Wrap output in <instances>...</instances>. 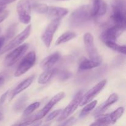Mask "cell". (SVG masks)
Masks as SVG:
<instances>
[{
	"label": "cell",
	"instance_id": "obj_1",
	"mask_svg": "<svg viewBox=\"0 0 126 126\" xmlns=\"http://www.w3.org/2000/svg\"><path fill=\"white\" fill-rule=\"evenodd\" d=\"M92 18V7L89 5H82L78 7L69 17V25L73 28L83 27Z\"/></svg>",
	"mask_w": 126,
	"mask_h": 126
},
{
	"label": "cell",
	"instance_id": "obj_2",
	"mask_svg": "<svg viewBox=\"0 0 126 126\" xmlns=\"http://www.w3.org/2000/svg\"><path fill=\"white\" fill-rule=\"evenodd\" d=\"M111 20L113 25L126 28V3L124 0H114L112 4Z\"/></svg>",
	"mask_w": 126,
	"mask_h": 126
},
{
	"label": "cell",
	"instance_id": "obj_3",
	"mask_svg": "<svg viewBox=\"0 0 126 126\" xmlns=\"http://www.w3.org/2000/svg\"><path fill=\"white\" fill-rule=\"evenodd\" d=\"M83 94V91H80L75 95L73 99L63 110H62L61 113L58 116H59V118H57L58 121H63L65 120L75 111L78 107L79 105Z\"/></svg>",
	"mask_w": 126,
	"mask_h": 126
},
{
	"label": "cell",
	"instance_id": "obj_4",
	"mask_svg": "<svg viewBox=\"0 0 126 126\" xmlns=\"http://www.w3.org/2000/svg\"><path fill=\"white\" fill-rule=\"evenodd\" d=\"M85 49L90 59L101 62L102 57L98 53L97 47L94 44V39L92 34L90 33H85L83 37Z\"/></svg>",
	"mask_w": 126,
	"mask_h": 126
},
{
	"label": "cell",
	"instance_id": "obj_5",
	"mask_svg": "<svg viewBox=\"0 0 126 126\" xmlns=\"http://www.w3.org/2000/svg\"><path fill=\"white\" fill-rule=\"evenodd\" d=\"M36 62V54L34 51H31L27 54L18 65L14 73L15 77H18L24 75L32 67Z\"/></svg>",
	"mask_w": 126,
	"mask_h": 126
},
{
	"label": "cell",
	"instance_id": "obj_6",
	"mask_svg": "<svg viewBox=\"0 0 126 126\" xmlns=\"http://www.w3.org/2000/svg\"><path fill=\"white\" fill-rule=\"evenodd\" d=\"M31 32H32V25H28L23 30V31H22L17 36H16L14 39H12L2 49V50L1 51V54H4V53L6 52L7 51H9L11 49H14V48L17 47L18 46L20 45L22 43H23L29 37Z\"/></svg>",
	"mask_w": 126,
	"mask_h": 126
},
{
	"label": "cell",
	"instance_id": "obj_7",
	"mask_svg": "<svg viewBox=\"0 0 126 126\" xmlns=\"http://www.w3.org/2000/svg\"><path fill=\"white\" fill-rule=\"evenodd\" d=\"M32 6L28 0H20L17 4V12L19 21L24 24H28L31 21Z\"/></svg>",
	"mask_w": 126,
	"mask_h": 126
},
{
	"label": "cell",
	"instance_id": "obj_8",
	"mask_svg": "<svg viewBox=\"0 0 126 126\" xmlns=\"http://www.w3.org/2000/svg\"><path fill=\"white\" fill-rule=\"evenodd\" d=\"M28 49V44H23L15 48L5 58L4 61V64L5 66L9 67L17 62V61L25 54Z\"/></svg>",
	"mask_w": 126,
	"mask_h": 126
},
{
	"label": "cell",
	"instance_id": "obj_9",
	"mask_svg": "<svg viewBox=\"0 0 126 126\" xmlns=\"http://www.w3.org/2000/svg\"><path fill=\"white\" fill-rule=\"evenodd\" d=\"M125 27L113 25L107 28L100 35V39L103 43L107 41L115 42L125 31Z\"/></svg>",
	"mask_w": 126,
	"mask_h": 126
},
{
	"label": "cell",
	"instance_id": "obj_10",
	"mask_svg": "<svg viewBox=\"0 0 126 126\" xmlns=\"http://www.w3.org/2000/svg\"><path fill=\"white\" fill-rule=\"evenodd\" d=\"M61 19H54L47 25L41 35V40L44 45L49 48L50 46L54 34L60 24Z\"/></svg>",
	"mask_w": 126,
	"mask_h": 126
},
{
	"label": "cell",
	"instance_id": "obj_11",
	"mask_svg": "<svg viewBox=\"0 0 126 126\" xmlns=\"http://www.w3.org/2000/svg\"><path fill=\"white\" fill-rule=\"evenodd\" d=\"M64 97H65V93L63 92H60L58 93L57 94L55 95H54L49 100V102L46 105L45 107L43 109L41 110L37 114L33 116V120L35 121L39 120V119L44 118L50 111V110L54 107V106L57 103H59L62 99L64 98Z\"/></svg>",
	"mask_w": 126,
	"mask_h": 126
},
{
	"label": "cell",
	"instance_id": "obj_12",
	"mask_svg": "<svg viewBox=\"0 0 126 126\" xmlns=\"http://www.w3.org/2000/svg\"><path fill=\"white\" fill-rule=\"evenodd\" d=\"M107 80L103 79L102 81L98 82V84L94 86L92 89L87 91L85 94H83L81 102L79 103L80 106H84L89 102L93 100L94 98L103 89L105 85L107 84Z\"/></svg>",
	"mask_w": 126,
	"mask_h": 126
},
{
	"label": "cell",
	"instance_id": "obj_13",
	"mask_svg": "<svg viewBox=\"0 0 126 126\" xmlns=\"http://www.w3.org/2000/svg\"><path fill=\"white\" fill-rule=\"evenodd\" d=\"M107 4L104 0H94L92 7V18L98 19L106 14Z\"/></svg>",
	"mask_w": 126,
	"mask_h": 126
},
{
	"label": "cell",
	"instance_id": "obj_14",
	"mask_svg": "<svg viewBox=\"0 0 126 126\" xmlns=\"http://www.w3.org/2000/svg\"><path fill=\"white\" fill-rule=\"evenodd\" d=\"M68 10L66 8L57 6H48L47 11L46 14L49 18L54 19H61L67 15Z\"/></svg>",
	"mask_w": 126,
	"mask_h": 126
},
{
	"label": "cell",
	"instance_id": "obj_15",
	"mask_svg": "<svg viewBox=\"0 0 126 126\" xmlns=\"http://www.w3.org/2000/svg\"><path fill=\"white\" fill-rule=\"evenodd\" d=\"M34 76L33 75H31L30 76H29L28 78H27V79L23 80V81L20 82V83L18 84L16 87H15L14 89L12 91L11 95H10V99L9 100L11 101L15 97H16L17 95H18V94H20V92H23V91L26 89L28 88L31 84H32V82H33L34 79Z\"/></svg>",
	"mask_w": 126,
	"mask_h": 126
},
{
	"label": "cell",
	"instance_id": "obj_16",
	"mask_svg": "<svg viewBox=\"0 0 126 126\" xmlns=\"http://www.w3.org/2000/svg\"><path fill=\"white\" fill-rule=\"evenodd\" d=\"M118 99H119V96L117 94L113 93L111 94L108 98V99L97 108V109L96 110L94 113L95 116H97L100 115L102 113H104L108 108L110 107V106L118 102Z\"/></svg>",
	"mask_w": 126,
	"mask_h": 126
},
{
	"label": "cell",
	"instance_id": "obj_17",
	"mask_svg": "<svg viewBox=\"0 0 126 126\" xmlns=\"http://www.w3.org/2000/svg\"><path fill=\"white\" fill-rule=\"evenodd\" d=\"M61 55L59 52H55L49 55L44 59L40 63V67L43 70H47L52 68L55 63L60 60Z\"/></svg>",
	"mask_w": 126,
	"mask_h": 126
},
{
	"label": "cell",
	"instance_id": "obj_18",
	"mask_svg": "<svg viewBox=\"0 0 126 126\" xmlns=\"http://www.w3.org/2000/svg\"><path fill=\"white\" fill-rule=\"evenodd\" d=\"M101 65V62L91 59H87L84 58L80 62L79 65V71H85V70H91L94 68L98 67Z\"/></svg>",
	"mask_w": 126,
	"mask_h": 126
},
{
	"label": "cell",
	"instance_id": "obj_19",
	"mask_svg": "<svg viewBox=\"0 0 126 126\" xmlns=\"http://www.w3.org/2000/svg\"><path fill=\"white\" fill-rule=\"evenodd\" d=\"M58 70L56 68H50L49 70H44V72L40 75L38 78V83L41 84H46L57 73Z\"/></svg>",
	"mask_w": 126,
	"mask_h": 126
},
{
	"label": "cell",
	"instance_id": "obj_20",
	"mask_svg": "<svg viewBox=\"0 0 126 126\" xmlns=\"http://www.w3.org/2000/svg\"><path fill=\"white\" fill-rule=\"evenodd\" d=\"M76 33L73 32H66L59 36L55 42V45L58 46L63 43H67L76 37Z\"/></svg>",
	"mask_w": 126,
	"mask_h": 126
},
{
	"label": "cell",
	"instance_id": "obj_21",
	"mask_svg": "<svg viewBox=\"0 0 126 126\" xmlns=\"http://www.w3.org/2000/svg\"><path fill=\"white\" fill-rule=\"evenodd\" d=\"M97 104V100H94L91 101V102H89L88 103L85 105V107H84L83 109L81 110V113L79 114V118H83L87 116L94 109L95 107H96Z\"/></svg>",
	"mask_w": 126,
	"mask_h": 126
},
{
	"label": "cell",
	"instance_id": "obj_22",
	"mask_svg": "<svg viewBox=\"0 0 126 126\" xmlns=\"http://www.w3.org/2000/svg\"><path fill=\"white\" fill-rule=\"evenodd\" d=\"M95 121L91 124V126H107L111 124L110 119L109 117V114L105 115L97 116Z\"/></svg>",
	"mask_w": 126,
	"mask_h": 126
},
{
	"label": "cell",
	"instance_id": "obj_23",
	"mask_svg": "<svg viewBox=\"0 0 126 126\" xmlns=\"http://www.w3.org/2000/svg\"><path fill=\"white\" fill-rule=\"evenodd\" d=\"M104 43L108 47L112 49L114 51L118 52L124 54V55L126 54V45H119V44H117L116 43L113 41H107Z\"/></svg>",
	"mask_w": 126,
	"mask_h": 126
},
{
	"label": "cell",
	"instance_id": "obj_24",
	"mask_svg": "<svg viewBox=\"0 0 126 126\" xmlns=\"http://www.w3.org/2000/svg\"><path fill=\"white\" fill-rule=\"evenodd\" d=\"M124 112V108L123 107H119L118 109L116 110L113 113L109 114L111 124H114L117 122V121L123 116Z\"/></svg>",
	"mask_w": 126,
	"mask_h": 126
},
{
	"label": "cell",
	"instance_id": "obj_25",
	"mask_svg": "<svg viewBox=\"0 0 126 126\" xmlns=\"http://www.w3.org/2000/svg\"><path fill=\"white\" fill-rule=\"evenodd\" d=\"M27 100H28L27 96L25 94L23 95L22 97L18 98V100L15 103L14 106V110L16 111H19L22 110L25 106Z\"/></svg>",
	"mask_w": 126,
	"mask_h": 126
},
{
	"label": "cell",
	"instance_id": "obj_26",
	"mask_svg": "<svg viewBox=\"0 0 126 126\" xmlns=\"http://www.w3.org/2000/svg\"><path fill=\"white\" fill-rule=\"evenodd\" d=\"M40 102H34V103H32V104L30 105L29 106H28V107L25 109L24 111H23V116L28 117V116H30L31 114H32L37 108H39V107L40 106Z\"/></svg>",
	"mask_w": 126,
	"mask_h": 126
},
{
	"label": "cell",
	"instance_id": "obj_27",
	"mask_svg": "<svg viewBox=\"0 0 126 126\" xmlns=\"http://www.w3.org/2000/svg\"><path fill=\"white\" fill-rule=\"evenodd\" d=\"M33 9L36 12L41 14H46L47 11L48 6L45 4L38 3L33 5Z\"/></svg>",
	"mask_w": 126,
	"mask_h": 126
},
{
	"label": "cell",
	"instance_id": "obj_28",
	"mask_svg": "<svg viewBox=\"0 0 126 126\" xmlns=\"http://www.w3.org/2000/svg\"><path fill=\"white\" fill-rule=\"evenodd\" d=\"M17 25L16 24V23H13V24L11 25L9 27L8 29H7L5 38L10 39V38H12V37L14 36V34H16V30H17Z\"/></svg>",
	"mask_w": 126,
	"mask_h": 126
},
{
	"label": "cell",
	"instance_id": "obj_29",
	"mask_svg": "<svg viewBox=\"0 0 126 126\" xmlns=\"http://www.w3.org/2000/svg\"><path fill=\"white\" fill-rule=\"evenodd\" d=\"M71 76H72L71 73L70 71H66V70H63L59 73V78L62 81L68 79L71 77Z\"/></svg>",
	"mask_w": 126,
	"mask_h": 126
},
{
	"label": "cell",
	"instance_id": "obj_30",
	"mask_svg": "<svg viewBox=\"0 0 126 126\" xmlns=\"http://www.w3.org/2000/svg\"><path fill=\"white\" fill-rule=\"evenodd\" d=\"M6 6H0V23L4 20L9 15V11L5 9Z\"/></svg>",
	"mask_w": 126,
	"mask_h": 126
},
{
	"label": "cell",
	"instance_id": "obj_31",
	"mask_svg": "<svg viewBox=\"0 0 126 126\" xmlns=\"http://www.w3.org/2000/svg\"><path fill=\"white\" fill-rule=\"evenodd\" d=\"M62 110H55L53 112H52L50 114H49V115L47 116L46 121H52V119H54V118H55L57 116H58L60 114Z\"/></svg>",
	"mask_w": 126,
	"mask_h": 126
},
{
	"label": "cell",
	"instance_id": "obj_32",
	"mask_svg": "<svg viewBox=\"0 0 126 126\" xmlns=\"http://www.w3.org/2000/svg\"><path fill=\"white\" fill-rule=\"evenodd\" d=\"M76 120L75 119V117H72V118H68L67 120L65 121H63V123H62L60 124V125L62 126H71V125H73L75 123H76Z\"/></svg>",
	"mask_w": 126,
	"mask_h": 126
},
{
	"label": "cell",
	"instance_id": "obj_33",
	"mask_svg": "<svg viewBox=\"0 0 126 126\" xmlns=\"http://www.w3.org/2000/svg\"><path fill=\"white\" fill-rule=\"evenodd\" d=\"M9 90H8V91H6V92H4V93L1 95V98H0V107L2 106V105L3 104V103H4L5 101H6L7 95H8L9 93Z\"/></svg>",
	"mask_w": 126,
	"mask_h": 126
},
{
	"label": "cell",
	"instance_id": "obj_34",
	"mask_svg": "<svg viewBox=\"0 0 126 126\" xmlns=\"http://www.w3.org/2000/svg\"><path fill=\"white\" fill-rule=\"evenodd\" d=\"M16 0H0V6H6V4L15 2Z\"/></svg>",
	"mask_w": 126,
	"mask_h": 126
},
{
	"label": "cell",
	"instance_id": "obj_35",
	"mask_svg": "<svg viewBox=\"0 0 126 126\" xmlns=\"http://www.w3.org/2000/svg\"><path fill=\"white\" fill-rule=\"evenodd\" d=\"M5 40H6V38H5V37H3V36L0 37V51H1L2 46H3L4 44Z\"/></svg>",
	"mask_w": 126,
	"mask_h": 126
},
{
	"label": "cell",
	"instance_id": "obj_36",
	"mask_svg": "<svg viewBox=\"0 0 126 126\" xmlns=\"http://www.w3.org/2000/svg\"><path fill=\"white\" fill-rule=\"evenodd\" d=\"M4 79V78L3 75H2V74H0V85H1L2 82H3Z\"/></svg>",
	"mask_w": 126,
	"mask_h": 126
},
{
	"label": "cell",
	"instance_id": "obj_37",
	"mask_svg": "<svg viewBox=\"0 0 126 126\" xmlns=\"http://www.w3.org/2000/svg\"><path fill=\"white\" fill-rule=\"evenodd\" d=\"M2 117H3V116H2V113H0V121H1V119H2Z\"/></svg>",
	"mask_w": 126,
	"mask_h": 126
},
{
	"label": "cell",
	"instance_id": "obj_38",
	"mask_svg": "<svg viewBox=\"0 0 126 126\" xmlns=\"http://www.w3.org/2000/svg\"><path fill=\"white\" fill-rule=\"evenodd\" d=\"M57 1H68V0H57Z\"/></svg>",
	"mask_w": 126,
	"mask_h": 126
}]
</instances>
